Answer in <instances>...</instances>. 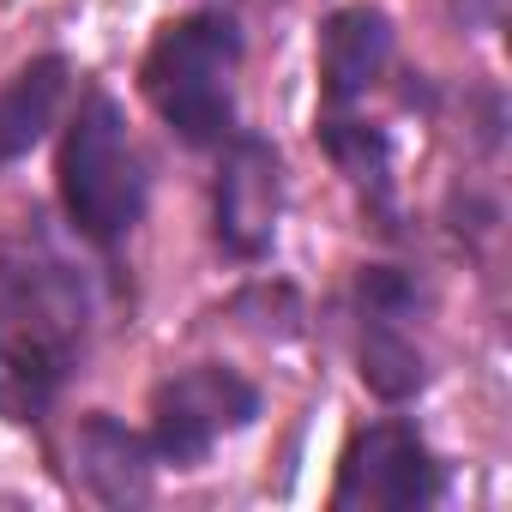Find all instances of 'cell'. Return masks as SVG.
<instances>
[{
    "label": "cell",
    "mask_w": 512,
    "mask_h": 512,
    "mask_svg": "<svg viewBox=\"0 0 512 512\" xmlns=\"http://www.w3.org/2000/svg\"><path fill=\"white\" fill-rule=\"evenodd\" d=\"M91 332L85 272L25 235L0 247V422H43L67 392Z\"/></svg>",
    "instance_id": "1"
},
{
    "label": "cell",
    "mask_w": 512,
    "mask_h": 512,
    "mask_svg": "<svg viewBox=\"0 0 512 512\" xmlns=\"http://www.w3.org/2000/svg\"><path fill=\"white\" fill-rule=\"evenodd\" d=\"M241 49H247L241 25L229 13H187V19H169L151 37V49L139 61V91L181 145L217 151L235 133Z\"/></svg>",
    "instance_id": "2"
},
{
    "label": "cell",
    "mask_w": 512,
    "mask_h": 512,
    "mask_svg": "<svg viewBox=\"0 0 512 512\" xmlns=\"http://www.w3.org/2000/svg\"><path fill=\"white\" fill-rule=\"evenodd\" d=\"M55 193H61L67 223L103 253L139 229L151 181H145V163L133 151L127 115L109 91L79 97V109L61 133V151H55Z\"/></svg>",
    "instance_id": "3"
},
{
    "label": "cell",
    "mask_w": 512,
    "mask_h": 512,
    "mask_svg": "<svg viewBox=\"0 0 512 512\" xmlns=\"http://www.w3.org/2000/svg\"><path fill=\"white\" fill-rule=\"evenodd\" d=\"M260 386L247 374L223 368V362H193V368H175L169 380L151 386V452L157 464H175V470H193L211 458L217 440L241 434L260 422Z\"/></svg>",
    "instance_id": "4"
},
{
    "label": "cell",
    "mask_w": 512,
    "mask_h": 512,
    "mask_svg": "<svg viewBox=\"0 0 512 512\" xmlns=\"http://www.w3.org/2000/svg\"><path fill=\"white\" fill-rule=\"evenodd\" d=\"M446 488L416 422H368L338 452L332 512H422Z\"/></svg>",
    "instance_id": "5"
},
{
    "label": "cell",
    "mask_w": 512,
    "mask_h": 512,
    "mask_svg": "<svg viewBox=\"0 0 512 512\" xmlns=\"http://www.w3.org/2000/svg\"><path fill=\"white\" fill-rule=\"evenodd\" d=\"M217 181H211V235L229 260L253 266L266 260L278 241V217H284V163L278 145L260 133H229L217 145Z\"/></svg>",
    "instance_id": "6"
},
{
    "label": "cell",
    "mask_w": 512,
    "mask_h": 512,
    "mask_svg": "<svg viewBox=\"0 0 512 512\" xmlns=\"http://www.w3.org/2000/svg\"><path fill=\"white\" fill-rule=\"evenodd\" d=\"M422 308V290L410 272L398 266H362L356 272V362H362V386L386 404H404L428 386V362L422 344L410 338V314Z\"/></svg>",
    "instance_id": "7"
},
{
    "label": "cell",
    "mask_w": 512,
    "mask_h": 512,
    "mask_svg": "<svg viewBox=\"0 0 512 512\" xmlns=\"http://www.w3.org/2000/svg\"><path fill=\"white\" fill-rule=\"evenodd\" d=\"M157 470L163 464L151 452V434L127 428L109 410L79 416V428H73V476L85 482L91 500H103V506H145L151 488H157Z\"/></svg>",
    "instance_id": "8"
},
{
    "label": "cell",
    "mask_w": 512,
    "mask_h": 512,
    "mask_svg": "<svg viewBox=\"0 0 512 512\" xmlns=\"http://www.w3.org/2000/svg\"><path fill=\"white\" fill-rule=\"evenodd\" d=\"M392 61V19L368 0L338 7L320 25V103L326 109H350L374 91V79Z\"/></svg>",
    "instance_id": "9"
},
{
    "label": "cell",
    "mask_w": 512,
    "mask_h": 512,
    "mask_svg": "<svg viewBox=\"0 0 512 512\" xmlns=\"http://www.w3.org/2000/svg\"><path fill=\"white\" fill-rule=\"evenodd\" d=\"M67 85H73L67 55H37V61H25L7 85H0V163L25 157L55 127V115L67 103Z\"/></svg>",
    "instance_id": "10"
},
{
    "label": "cell",
    "mask_w": 512,
    "mask_h": 512,
    "mask_svg": "<svg viewBox=\"0 0 512 512\" xmlns=\"http://www.w3.org/2000/svg\"><path fill=\"white\" fill-rule=\"evenodd\" d=\"M314 133H320V151L350 175L362 205L374 217H386V229H392V139L380 127H368V121H350L344 109H326Z\"/></svg>",
    "instance_id": "11"
}]
</instances>
